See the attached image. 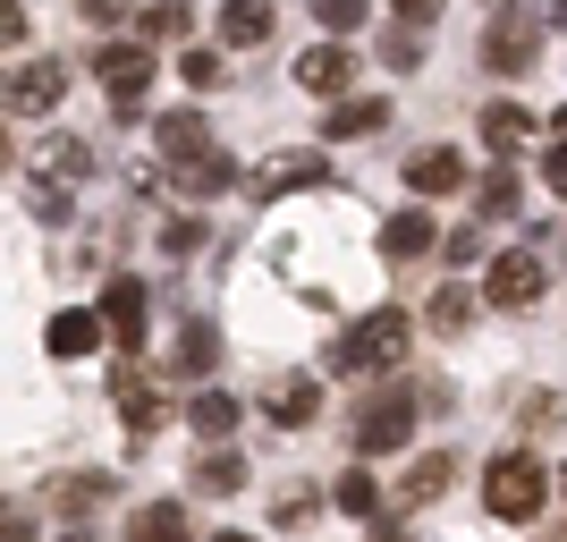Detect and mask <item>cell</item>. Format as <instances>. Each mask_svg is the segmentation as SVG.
<instances>
[{
    "mask_svg": "<svg viewBox=\"0 0 567 542\" xmlns=\"http://www.w3.org/2000/svg\"><path fill=\"white\" fill-rule=\"evenodd\" d=\"M550 500V474L543 458H525V449H499L492 467H483V509H492L499 525H534Z\"/></svg>",
    "mask_w": 567,
    "mask_h": 542,
    "instance_id": "obj_1",
    "label": "cell"
},
{
    "mask_svg": "<svg viewBox=\"0 0 567 542\" xmlns=\"http://www.w3.org/2000/svg\"><path fill=\"white\" fill-rule=\"evenodd\" d=\"M406 356V314L399 306H373L364 323L339 330V348H331V374H390Z\"/></svg>",
    "mask_w": 567,
    "mask_h": 542,
    "instance_id": "obj_2",
    "label": "cell"
},
{
    "mask_svg": "<svg viewBox=\"0 0 567 542\" xmlns=\"http://www.w3.org/2000/svg\"><path fill=\"white\" fill-rule=\"evenodd\" d=\"M406 432H415V399H399V390H381V399L355 407V449H364V458L406 449Z\"/></svg>",
    "mask_w": 567,
    "mask_h": 542,
    "instance_id": "obj_3",
    "label": "cell"
},
{
    "mask_svg": "<svg viewBox=\"0 0 567 542\" xmlns=\"http://www.w3.org/2000/svg\"><path fill=\"white\" fill-rule=\"evenodd\" d=\"M94 76H102V94H111L118 111H136L144 85H153V43H102L94 51Z\"/></svg>",
    "mask_w": 567,
    "mask_h": 542,
    "instance_id": "obj_4",
    "label": "cell"
},
{
    "mask_svg": "<svg viewBox=\"0 0 567 542\" xmlns=\"http://www.w3.org/2000/svg\"><path fill=\"white\" fill-rule=\"evenodd\" d=\"M483 297H492L499 314H525L534 297H543V255H534V246H517V255H492V272H483Z\"/></svg>",
    "mask_w": 567,
    "mask_h": 542,
    "instance_id": "obj_5",
    "label": "cell"
},
{
    "mask_svg": "<svg viewBox=\"0 0 567 542\" xmlns=\"http://www.w3.org/2000/svg\"><path fill=\"white\" fill-rule=\"evenodd\" d=\"M34 178H60V187H85L94 178V144L69 136V127H51V136H34Z\"/></svg>",
    "mask_w": 567,
    "mask_h": 542,
    "instance_id": "obj_6",
    "label": "cell"
},
{
    "mask_svg": "<svg viewBox=\"0 0 567 542\" xmlns=\"http://www.w3.org/2000/svg\"><path fill=\"white\" fill-rule=\"evenodd\" d=\"M60 94H69V69H60V60H18V76H9V111L18 119H43Z\"/></svg>",
    "mask_w": 567,
    "mask_h": 542,
    "instance_id": "obj_7",
    "label": "cell"
},
{
    "mask_svg": "<svg viewBox=\"0 0 567 542\" xmlns=\"http://www.w3.org/2000/svg\"><path fill=\"white\" fill-rule=\"evenodd\" d=\"M118 416H127V432H136V441L169 425V399H162V390H153V381L136 374V356H118Z\"/></svg>",
    "mask_w": 567,
    "mask_h": 542,
    "instance_id": "obj_8",
    "label": "cell"
},
{
    "mask_svg": "<svg viewBox=\"0 0 567 542\" xmlns=\"http://www.w3.org/2000/svg\"><path fill=\"white\" fill-rule=\"evenodd\" d=\"M262 416L280 432H306L313 416H322V381H306V374H280L271 390H262Z\"/></svg>",
    "mask_w": 567,
    "mask_h": 542,
    "instance_id": "obj_9",
    "label": "cell"
},
{
    "mask_svg": "<svg viewBox=\"0 0 567 542\" xmlns=\"http://www.w3.org/2000/svg\"><path fill=\"white\" fill-rule=\"evenodd\" d=\"M102 323H111L118 356H136L144 348V280H111V288H102Z\"/></svg>",
    "mask_w": 567,
    "mask_h": 542,
    "instance_id": "obj_10",
    "label": "cell"
},
{
    "mask_svg": "<svg viewBox=\"0 0 567 542\" xmlns=\"http://www.w3.org/2000/svg\"><path fill=\"white\" fill-rule=\"evenodd\" d=\"M534 51H543V25H534V18H499L492 34H483V60H492L499 76L534 69Z\"/></svg>",
    "mask_w": 567,
    "mask_h": 542,
    "instance_id": "obj_11",
    "label": "cell"
},
{
    "mask_svg": "<svg viewBox=\"0 0 567 542\" xmlns=\"http://www.w3.org/2000/svg\"><path fill=\"white\" fill-rule=\"evenodd\" d=\"M288 76H297L306 94H322V102H331V94H348L355 51H339V43H313V51H297V69H288Z\"/></svg>",
    "mask_w": 567,
    "mask_h": 542,
    "instance_id": "obj_12",
    "label": "cell"
},
{
    "mask_svg": "<svg viewBox=\"0 0 567 542\" xmlns=\"http://www.w3.org/2000/svg\"><path fill=\"white\" fill-rule=\"evenodd\" d=\"M406 187H415V195H457V187H466V162H457L450 144H432V153H406Z\"/></svg>",
    "mask_w": 567,
    "mask_h": 542,
    "instance_id": "obj_13",
    "label": "cell"
},
{
    "mask_svg": "<svg viewBox=\"0 0 567 542\" xmlns=\"http://www.w3.org/2000/svg\"><path fill=\"white\" fill-rule=\"evenodd\" d=\"M483 144L499 162H517V144H534V111L525 102H483Z\"/></svg>",
    "mask_w": 567,
    "mask_h": 542,
    "instance_id": "obj_14",
    "label": "cell"
},
{
    "mask_svg": "<svg viewBox=\"0 0 567 542\" xmlns=\"http://www.w3.org/2000/svg\"><path fill=\"white\" fill-rule=\"evenodd\" d=\"M229 178H237V162H229V153H213V144L187 153V162H169V187H178V195H220Z\"/></svg>",
    "mask_w": 567,
    "mask_h": 542,
    "instance_id": "obj_15",
    "label": "cell"
},
{
    "mask_svg": "<svg viewBox=\"0 0 567 542\" xmlns=\"http://www.w3.org/2000/svg\"><path fill=\"white\" fill-rule=\"evenodd\" d=\"M43 348L60 356V365H76V356H94L102 348V314H51V330H43Z\"/></svg>",
    "mask_w": 567,
    "mask_h": 542,
    "instance_id": "obj_16",
    "label": "cell"
},
{
    "mask_svg": "<svg viewBox=\"0 0 567 542\" xmlns=\"http://www.w3.org/2000/svg\"><path fill=\"white\" fill-rule=\"evenodd\" d=\"M220 43L229 51L271 43V0H220Z\"/></svg>",
    "mask_w": 567,
    "mask_h": 542,
    "instance_id": "obj_17",
    "label": "cell"
},
{
    "mask_svg": "<svg viewBox=\"0 0 567 542\" xmlns=\"http://www.w3.org/2000/svg\"><path fill=\"white\" fill-rule=\"evenodd\" d=\"M432 237H441V221H432V213H390V221H381V255H390V263H415Z\"/></svg>",
    "mask_w": 567,
    "mask_h": 542,
    "instance_id": "obj_18",
    "label": "cell"
},
{
    "mask_svg": "<svg viewBox=\"0 0 567 542\" xmlns=\"http://www.w3.org/2000/svg\"><path fill=\"white\" fill-rule=\"evenodd\" d=\"M187 483H195L204 500H229V492H246V458H237V449H204Z\"/></svg>",
    "mask_w": 567,
    "mask_h": 542,
    "instance_id": "obj_19",
    "label": "cell"
},
{
    "mask_svg": "<svg viewBox=\"0 0 567 542\" xmlns=\"http://www.w3.org/2000/svg\"><path fill=\"white\" fill-rule=\"evenodd\" d=\"M213 365H220V330H213V323H187V330H178V348H169V374L204 381Z\"/></svg>",
    "mask_w": 567,
    "mask_h": 542,
    "instance_id": "obj_20",
    "label": "cell"
},
{
    "mask_svg": "<svg viewBox=\"0 0 567 542\" xmlns=\"http://www.w3.org/2000/svg\"><path fill=\"white\" fill-rule=\"evenodd\" d=\"M313 178H322V153H280V162L255 170V195L271 204V195H288V187H313Z\"/></svg>",
    "mask_w": 567,
    "mask_h": 542,
    "instance_id": "obj_21",
    "label": "cell"
},
{
    "mask_svg": "<svg viewBox=\"0 0 567 542\" xmlns=\"http://www.w3.org/2000/svg\"><path fill=\"white\" fill-rule=\"evenodd\" d=\"M127 542H187V509L178 500H144L127 518Z\"/></svg>",
    "mask_w": 567,
    "mask_h": 542,
    "instance_id": "obj_22",
    "label": "cell"
},
{
    "mask_svg": "<svg viewBox=\"0 0 567 542\" xmlns=\"http://www.w3.org/2000/svg\"><path fill=\"white\" fill-rule=\"evenodd\" d=\"M373 127H390V102H381V94H364V102H339L322 136L339 144V136H373Z\"/></svg>",
    "mask_w": 567,
    "mask_h": 542,
    "instance_id": "obj_23",
    "label": "cell"
},
{
    "mask_svg": "<svg viewBox=\"0 0 567 542\" xmlns=\"http://www.w3.org/2000/svg\"><path fill=\"white\" fill-rule=\"evenodd\" d=\"M144 43H153V51H162V43H187V25H195V9H187V0H153V9H144Z\"/></svg>",
    "mask_w": 567,
    "mask_h": 542,
    "instance_id": "obj_24",
    "label": "cell"
},
{
    "mask_svg": "<svg viewBox=\"0 0 567 542\" xmlns=\"http://www.w3.org/2000/svg\"><path fill=\"white\" fill-rule=\"evenodd\" d=\"M450 449H441V458H415V474H406V483H399V500H406V509H424V500H441V492H450Z\"/></svg>",
    "mask_w": 567,
    "mask_h": 542,
    "instance_id": "obj_25",
    "label": "cell"
},
{
    "mask_svg": "<svg viewBox=\"0 0 567 542\" xmlns=\"http://www.w3.org/2000/svg\"><path fill=\"white\" fill-rule=\"evenodd\" d=\"M153 153H162V162H187V153H204V119H195V111L162 119V127H153Z\"/></svg>",
    "mask_w": 567,
    "mask_h": 542,
    "instance_id": "obj_26",
    "label": "cell"
},
{
    "mask_svg": "<svg viewBox=\"0 0 567 542\" xmlns=\"http://www.w3.org/2000/svg\"><path fill=\"white\" fill-rule=\"evenodd\" d=\"M331 509H339V518H364V525H373V518H381V483H373L364 467H355V474H339Z\"/></svg>",
    "mask_w": 567,
    "mask_h": 542,
    "instance_id": "obj_27",
    "label": "cell"
},
{
    "mask_svg": "<svg viewBox=\"0 0 567 542\" xmlns=\"http://www.w3.org/2000/svg\"><path fill=\"white\" fill-rule=\"evenodd\" d=\"M187 425L204 432V441H229V432H237V399H229V390H204V399L187 407Z\"/></svg>",
    "mask_w": 567,
    "mask_h": 542,
    "instance_id": "obj_28",
    "label": "cell"
},
{
    "mask_svg": "<svg viewBox=\"0 0 567 542\" xmlns=\"http://www.w3.org/2000/svg\"><path fill=\"white\" fill-rule=\"evenodd\" d=\"M517 170H508V162H499L492 170V178H483V187H474V213H483V221H508V213H517Z\"/></svg>",
    "mask_w": 567,
    "mask_h": 542,
    "instance_id": "obj_29",
    "label": "cell"
},
{
    "mask_svg": "<svg viewBox=\"0 0 567 542\" xmlns=\"http://www.w3.org/2000/svg\"><path fill=\"white\" fill-rule=\"evenodd\" d=\"M25 213L43 221V229H60V221H69V187H60V178H25Z\"/></svg>",
    "mask_w": 567,
    "mask_h": 542,
    "instance_id": "obj_30",
    "label": "cell"
},
{
    "mask_svg": "<svg viewBox=\"0 0 567 542\" xmlns=\"http://www.w3.org/2000/svg\"><path fill=\"white\" fill-rule=\"evenodd\" d=\"M102 492H111V483H94V474H60V492H51V500H60V518H85Z\"/></svg>",
    "mask_w": 567,
    "mask_h": 542,
    "instance_id": "obj_31",
    "label": "cell"
},
{
    "mask_svg": "<svg viewBox=\"0 0 567 542\" xmlns=\"http://www.w3.org/2000/svg\"><path fill=\"white\" fill-rule=\"evenodd\" d=\"M178 76H187L195 94H213V85H229V69H220V51H187V60H178Z\"/></svg>",
    "mask_w": 567,
    "mask_h": 542,
    "instance_id": "obj_32",
    "label": "cell"
},
{
    "mask_svg": "<svg viewBox=\"0 0 567 542\" xmlns=\"http://www.w3.org/2000/svg\"><path fill=\"white\" fill-rule=\"evenodd\" d=\"M313 18L331 25V34H355V25L373 18V9H364V0H313Z\"/></svg>",
    "mask_w": 567,
    "mask_h": 542,
    "instance_id": "obj_33",
    "label": "cell"
},
{
    "mask_svg": "<svg viewBox=\"0 0 567 542\" xmlns=\"http://www.w3.org/2000/svg\"><path fill=\"white\" fill-rule=\"evenodd\" d=\"M466 288H432V330H457V323H466Z\"/></svg>",
    "mask_w": 567,
    "mask_h": 542,
    "instance_id": "obj_34",
    "label": "cell"
},
{
    "mask_svg": "<svg viewBox=\"0 0 567 542\" xmlns=\"http://www.w3.org/2000/svg\"><path fill=\"white\" fill-rule=\"evenodd\" d=\"M76 18H85V25H94V34H102V25H111V18H127V0H76Z\"/></svg>",
    "mask_w": 567,
    "mask_h": 542,
    "instance_id": "obj_35",
    "label": "cell"
},
{
    "mask_svg": "<svg viewBox=\"0 0 567 542\" xmlns=\"http://www.w3.org/2000/svg\"><path fill=\"white\" fill-rule=\"evenodd\" d=\"M390 9H399L406 25H432V18H441V9H450V0H390Z\"/></svg>",
    "mask_w": 567,
    "mask_h": 542,
    "instance_id": "obj_36",
    "label": "cell"
},
{
    "mask_svg": "<svg viewBox=\"0 0 567 542\" xmlns=\"http://www.w3.org/2000/svg\"><path fill=\"white\" fill-rule=\"evenodd\" d=\"M280 525H313V492H288L280 500Z\"/></svg>",
    "mask_w": 567,
    "mask_h": 542,
    "instance_id": "obj_37",
    "label": "cell"
},
{
    "mask_svg": "<svg viewBox=\"0 0 567 542\" xmlns=\"http://www.w3.org/2000/svg\"><path fill=\"white\" fill-rule=\"evenodd\" d=\"M543 178H550V195H567V144H550V162H543Z\"/></svg>",
    "mask_w": 567,
    "mask_h": 542,
    "instance_id": "obj_38",
    "label": "cell"
},
{
    "mask_svg": "<svg viewBox=\"0 0 567 542\" xmlns=\"http://www.w3.org/2000/svg\"><path fill=\"white\" fill-rule=\"evenodd\" d=\"M9 542H34V525H25V518H9Z\"/></svg>",
    "mask_w": 567,
    "mask_h": 542,
    "instance_id": "obj_39",
    "label": "cell"
},
{
    "mask_svg": "<svg viewBox=\"0 0 567 542\" xmlns=\"http://www.w3.org/2000/svg\"><path fill=\"white\" fill-rule=\"evenodd\" d=\"M543 542H567V525H550V534H543Z\"/></svg>",
    "mask_w": 567,
    "mask_h": 542,
    "instance_id": "obj_40",
    "label": "cell"
},
{
    "mask_svg": "<svg viewBox=\"0 0 567 542\" xmlns=\"http://www.w3.org/2000/svg\"><path fill=\"white\" fill-rule=\"evenodd\" d=\"M213 542H255V534H213Z\"/></svg>",
    "mask_w": 567,
    "mask_h": 542,
    "instance_id": "obj_41",
    "label": "cell"
},
{
    "mask_svg": "<svg viewBox=\"0 0 567 542\" xmlns=\"http://www.w3.org/2000/svg\"><path fill=\"white\" fill-rule=\"evenodd\" d=\"M373 542H406V534H373Z\"/></svg>",
    "mask_w": 567,
    "mask_h": 542,
    "instance_id": "obj_42",
    "label": "cell"
},
{
    "mask_svg": "<svg viewBox=\"0 0 567 542\" xmlns=\"http://www.w3.org/2000/svg\"><path fill=\"white\" fill-rule=\"evenodd\" d=\"M550 9H559V18H567V0H550Z\"/></svg>",
    "mask_w": 567,
    "mask_h": 542,
    "instance_id": "obj_43",
    "label": "cell"
},
{
    "mask_svg": "<svg viewBox=\"0 0 567 542\" xmlns=\"http://www.w3.org/2000/svg\"><path fill=\"white\" fill-rule=\"evenodd\" d=\"M559 492H567V467H559Z\"/></svg>",
    "mask_w": 567,
    "mask_h": 542,
    "instance_id": "obj_44",
    "label": "cell"
},
{
    "mask_svg": "<svg viewBox=\"0 0 567 542\" xmlns=\"http://www.w3.org/2000/svg\"><path fill=\"white\" fill-rule=\"evenodd\" d=\"M559 136H567V111H559Z\"/></svg>",
    "mask_w": 567,
    "mask_h": 542,
    "instance_id": "obj_45",
    "label": "cell"
}]
</instances>
